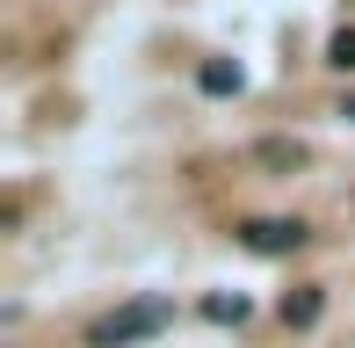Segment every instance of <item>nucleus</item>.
Wrapping results in <instances>:
<instances>
[{"mask_svg":"<svg viewBox=\"0 0 355 348\" xmlns=\"http://www.w3.org/2000/svg\"><path fill=\"white\" fill-rule=\"evenodd\" d=\"M167 320H174L167 297H131V305L102 312V320L87 327V348H131V341H153V334H167Z\"/></svg>","mask_w":355,"mask_h":348,"instance_id":"obj_1","label":"nucleus"},{"mask_svg":"<svg viewBox=\"0 0 355 348\" xmlns=\"http://www.w3.org/2000/svg\"><path fill=\"white\" fill-rule=\"evenodd\" d=\"M203 320L239 327V320H247V297H239V290H211V297H203Z\"/></svg>","mask_w":355,"mask_h":348,"instance_id":"obj_5","label":"nucleus"},{"mask_svg":"<svg viewBox=\"0 0 355 348\" xmlns=\"http://www.w3.org/2000/svg\"><path fill=\"white\" fill-rule=\"evenodd\" d=\"M196 80H203V94H239V87H247V73H239L232 58H211V66H203Z\"/></svg>","mask_w":355,"mask_h":348,"instance_id":"obj_4","label":"nucleus"},{"mask_svg":"<svg viewBox=\"0 0 355 348\" xmlns=\"http://www.w3.org/2000/svg\"><path fill=\"white\" fill-rule=\"evenodd\" d=\"M348 116H355V94H348Z\"/></svg>","mask_w":355,"mask_h":348,"instance_id":"obj_8","label":"nucleus"},{"mask_svg":"<svg viewBox=\"0 0 355 348\" xmlns=\"http://www.w3.org/2000/svg\"><path fill=\"white\" fill-rule=\"evenodd\" d=\"M254 160H268V167H304V146H297V138H261Z\"/></svg>","mask_w":355,"mask_h":348,"instance_id":"obj_6","label":"nucleus"},{"mask_svg":"<svg viewBox=\"0 0 355 348\" xmlns=\"http://www.w3.org/2000/svg\"><path fill=\"white\" fill-rule=\"evenodd\" d=\"M239 247H247V254H297L304 225L297 218H247V225H239Z\"/></svg>","mask_w":355,"mask_h":348,"instance_id":"obj_2","label":"nucleus"},{"mask_svg":"<svg viewBox=\"0 0 355 348\" xmlns=\"http://www.w3.org/2000/svg\"><path fill=\"white\" fill-rule=\"evenodd\" d=\"M319 312H327V290H319V283H304V290L283 297V327H319Z\"/></svg>","mask_w":355,"mask_h":348,"instance_id":"obj_3","label":"nucleus"},{"mask_svg":"<svg viewBox=\"0 0 355 348\" xmlns=\"http://www.w3.org/2000/svg\"><path fill=\"white\" fill-rule=\"evenodd\" d=\"M327 66H341V73L355 66V29H341V37H334V44H327Z\"/></svg>","mask_w":355,"mask_h":348,"instance_id":"obj_7","label":"nucleus"}]
</instances>
